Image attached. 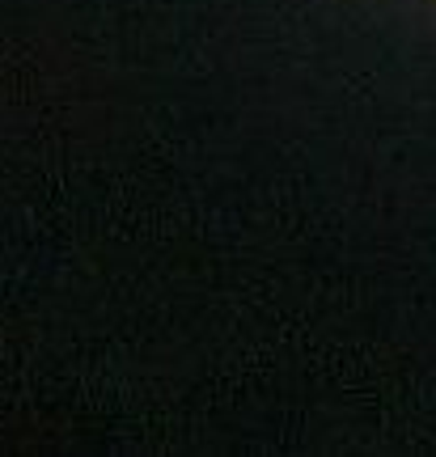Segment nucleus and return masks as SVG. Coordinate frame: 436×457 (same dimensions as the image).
Listing matches in <instances>:
<instances>
[]
</instances>
